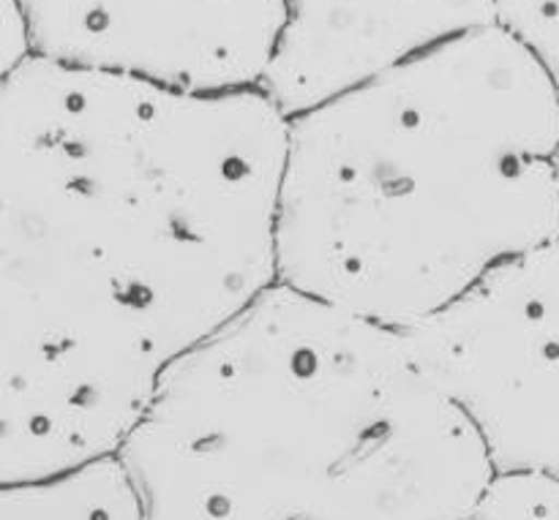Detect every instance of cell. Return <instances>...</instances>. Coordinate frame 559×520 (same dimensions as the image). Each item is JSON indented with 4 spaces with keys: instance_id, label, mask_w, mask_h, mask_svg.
Wrapping results in <instances>:
<instances>
[{
    "instance_id": "2",
    "label": "cell",
    "mask_w": 559,
    "mask_h": 520,
    "mask_svg": "<svg viewBox=\"0 0 559 520\" xmlns=\"http://www.w3.org/2000/svg\"><path fill=\"white\" fill-rule=\"evenodd\" d=\"M559 238V98L486 25L289 118L278 283L391 330Z\"/></svg>"
},
{
    "instance_id": "10",
    "label": "cell",
    "mask_w": 559,
    "mask_h": 520,
    "mask_svg": "<svg viewBox=\"0 0 559 520\" xmlns=\"http://www.w3.org/2000/svg\"><path fill=\"white\" fill-rule=\"evenodd\" d=\"M36 58L33 52V36L27 16L22 11L20 0H3V27H0V76H9Z\"/></svg>"
},
{
    "instance_id": "1",
    "label": "cell",
    "mask_w": 559,
    "mask_h": 520,
    "mask_svg": "<svg viewBox=\"0 0 559 520\" xmlns=\"http://www.w3.org/2000/svg\"><path fill=\"white\" fill-rule=\"evenodd\" d=\"M287 140L262 87L0 76V485L118 456L167 371L276 287Z\"/></svg>"
},
{
    "instance_id": "4",
    "label": "cell",
    "mask_w": 559,
    "mask_h": 520,
    "mask_svg": "<svg viewBox=\"0 0 559 520\" xmlns=\"http://www.w3.org/2000/svg\"><path fill=\"white\" fill-rule=\"evenodd\" d=\"M407 336L478 431L497 474L559 483V238Z\"/></svg>"
},
{
    "instance_id": "5",
    "label": "cell",
    "mask_w": 559,
    "mask_h": 520,
    "mask_svg": "<svg viewBox=\"0 0 559 520\" xmlns=\"http://www.w3.org/2000/svg\"><path fill=\"white\" fill-rule=\"evenodd\" d=\"M36 58L191 93L254 90L287 25L284 0H20Z\"/></svg>"
},
{
    "instance_id": "9",
    "label": "cell",
    "mask_w": 559,
    "mask_h": 520,
    "mask_svg": "<svg viewBox=\"0 0 559 520\" xmlns=\"http://www.w3.org/2000/svg\"><path fill=\"white\" fill-rule=\"evenodd\" d=\"M473 520H559V483L530 474H497Z\"/></svg>"
},
{
    "instance_id": "8",
    "label": "cell",
    "mask_w": 559,
    "mask_h": 520,
    "mask_svg": "<svg viewBox=\"0 0 559 520\" xmlns=\"http://www.w3.org/2000/svg\"><path fill=\"white\" fill-rule=\"evenodd\" d=\"M495 9L497 25L535 55L559 98V0H495Z\"/></svg>"
},
{
    "instance_id": "7",
    "label": "cell",
    "mask_w": 559,
    "mask_h": 520,
    "mask_svg": "<svg viewBox=\"0 0 559 520\" xmlns=\"http://www.w3.org/2000/svg\"><path fill=\"white\" fill-rule=\"evenodd\" d=\"M0 520H142V499L120 456L55 477L0 485Z\"/></svg>"
},
{
    "instance_id": "11",
    "label": "cell",
    "mask_w": 559,
    "mask_h": 520,
    "mask_svg": "<svg viewBox=\"0 0 559 520\" xmlns=\"http://www.w3.org/2000/svg\"><path fill=\"white\" fill-rule=\"evenodd\" d=\"M142 520H227L211 510L164 494H140Z\"/></svg>"
},
{
    "instance_id": "6",
    "label": "cell",
    "mask_w": 559,
    "mask_h": 520,
    "mask_svg": "<svg viewBox=\"0 0 559 520\" xmlns=\"http://www.w3.org/2000/svg\"><path fill=\"white\" fill-rule=\"evenodd\" d=\"M287 25L262 90L287 118L462 33L495 25V0H284Z\"/></svg>"
},
{
    "instance_id": "3",
    "label": "cell",
    "mask_w": 559,
    "mask_h": 520,
    "mask_svg": "<svg viewBox=\"0 0 559 520\" xmlns=\"http://www.w3.org/2000/svg\"><path fill=\"white\" fill-rule=\"evenodd\" d=\"M118 456L229 520H473L497 477L407 332L284 283L167 371Z\"/></svg>"
}]
</instances>
